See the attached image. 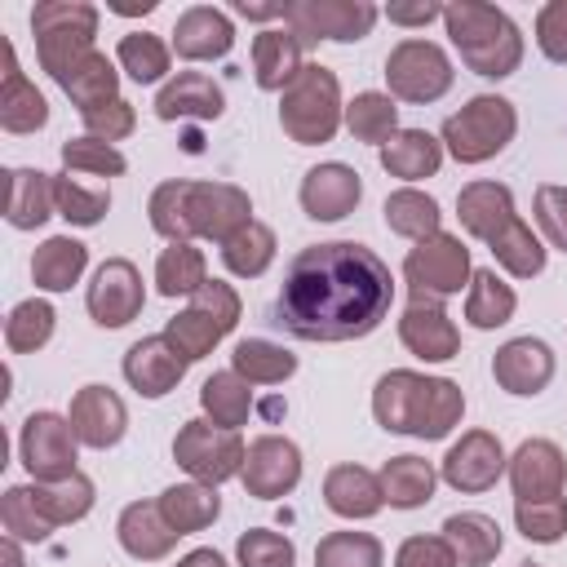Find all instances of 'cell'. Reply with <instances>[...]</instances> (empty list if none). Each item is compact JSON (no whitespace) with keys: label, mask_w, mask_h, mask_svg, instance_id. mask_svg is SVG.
Here are the masks:
<instances>
[{"label":"cell","mask_w":567,"mask_h":567,"mask_svg":"<svg viewBox=\"0 0 567 567\" xmlns=\"http://www.w3.org/2000/svg\"><path fill=\"white\" fill-rule=\"evenodd\" d=\"M394 306L390 266L354 239L301 248L279 284L275 323L297 341H359L385 323Z\"/></svg>","instance_id":"cell-1"},{"label":"cell","mask_w":567,"mask_h":567,"mask_svg":"<svg viewBox=\"0 0 567 567\" xmlns=\"http://www.w3.org/2000/svg\"><path fill=\"white\" fill-rule=\"evenodd\" d=\"M372 416L385 434L447 439L465 416V394L452 377H425L412 368H390L372 385Z\"/></svg>","instance_id":"cell-2"},{"label":"cell","mask_w":567,"mask_h":567,"mask_svg":"<svg viewBox=\"0 0 567 567\" xmlns=\"http://www.w3.org/2000/svg\"><path fill=\"white\" fill-rule=\"evenodd\" d=\"M443 27L461 62L483 80H505L523 66V31L518 22L483 0H452L443 4Z\"/></svg>","instance_id":"cell-3"},{"label":"cell","mask_w":567,"mask_h":567,"mask_svg":"<svg viewBox=\"0 0 567 567\" xmlns=\"http://www.w3.org/2000/svg\"><path fill=\"white\" fill-rule=\"evenodd\" d=\"M346 124V102H341V80L323 62H306L301 75L279 93V128L297 146H323L337 137Z\"/></svg>","instance_id":"cell-4"},{"label":"cell","mask_w":567,"mask_h":567,"mask_svg":"<svg viewBox=\"0 0 567 567\" xmlns=\"http://www.w3.org/2000/svg\"><path fill=\"white\" fill-rule=\"evenodd\" d=\"M102 9L89 0H40L31 9V35H35V58L40 71H49L62 89V80L93 53Z\"/></svg>","instance_id":"cell-5"},{"label":"cell","mask_w":567,"mask_h":567,"mask_svg":"<svg viewBox=\"0 0 567 567\" xmlns=\"http://www.w3.org/2000/svg\"><path fill=\"white\" fill-rule=\"evenodd\" d=\"M518 133V111L501 93H474L461 111H452L439 128L443 151L456 164H487L496 159Z\"/></svg>","instance_id":"cell-6"},{"label":"cell","mask_w":567,"mask_h":567,"mask_svg":"<svg viewBox=\"0 0 567 567\" xmlns=\"http://www.w3.org/2000/svg\"><path fill=\"white\" fill-rule=\"evenodd\" d=\"M239 310H244V306H239V292H235L226 279H208V284L190 297V306L177 310V315L164 323V337H168V346H173L186 363H195V359L213 354V350L221 346V337L235 332Z\"/></svg>","instance_id":"cell-7"},{"label":"cell","mask_w":567,"mask_h":567,"mask_svg":"<svg viewBox=\"0 0 567 567\" xmlns=\"http://www.w3.org/2000/svg\"><path fill=\"white\" fill-rule=\"evenodd\" d=\"M470 275H474L470 248L461 244V235H447V230L412 244L403 257V284H408L412 301L443 306L447 297H461V288H470Z\"/></svg>","instance_id":"cell-8"},{"label":"cell","mask_w":567,"mask_h":567,"mask_svg":"<svg viewBox=\"0 0 567 567\" xmlns=\"http://www.w3.org/2000/svg\"><path fill=\"white\" fill-rule=\"evenodd\" d=\"M244 456H248V443L239 439V430H221L208 416H190L173 434V461L195 483H208V487H221V483L239 478Z\"/></svg>","instance_id":"cell-9"},{"label":"cell","mask_w":567,"mask_h":567,"mask_svg":"<svg viewBox=\"0 0 567 567\" xmlns=\"http://www.w3.org/2000/svg\"><path fill=\"white\" fill-rule=\"evenodd\" d=\"M456 71L443 44L408 35L385 53V84L394 102H412V106H430L452 89Z\"/></svg>","instance_id":"cell-10"},{"label":"cell","mask_w":567,"mask_h":567,"mask_svg":"<svg viewBox=\"0 0 567 567\" xmlns=\"http://www.w3.org/2000/svg\"><path fill=\"white\" fill-rule=\"evenodd\" d=\"M18 461L27 465L31 483H62L75 474V461H80V439H75V425L71 416L62 412H31L18 430Z\"/></svg>","instance_id":"cell-11"},{"label":"cell","mask_w":567,"mask_h":567,"mask_svg":"<svg viewBox=\"0 0 567 567\" xmlns=\"http://www.w3.org/2000/svg\"><path fill=\"white\" fill-rule=\"evenodd\" d=\"M381 9L372 0H284V27L306 44L332 40V44H354L372 35Z\"/></svg>","instance_id":"cell-12"},{"label":"cell","mask_w":567,"mask_h":567,"mask_svg":"<svg viewBox=\"0 0 567 567\" xmlns=\"http://www.w3.org/2000/svg\"><path fill=\"white\" fill-rule=\"evenodd\" d=\"M252 221V199L235 182H190L186 186V226L190 239L226 244Z\"/></svg>","instance_id":"cell-13"},{"label":"cell","mask_w":567,"mask_h":567,"mask_svg":"<svg viewBox=\"0 0 567 567\" xmlns=\"http://www.w3.org/2000/svg\"><path fill=\"white\" fill-rule=\"evenodd\" d=\"M84 306H89V319L97 328H124V323H133L142 315V306H146L142 270L128 257H106L93 270V279H89Z\"/></svg>","instance_id":"cell-14"},{"label":"cell","mask_w":567,"mask_h":567,"mask_svg":"<svg viewBox=\"0 0 567 567\" xmlns=\"http://www.w3.org/2000/svg\"><path fill=\"white\" fill-rule=\"evenodd\" d=\"M505 465H509V456L492 430H465L439 461V478L461 496H478L501 483Z\"/></svg>","instance_id":"cell-15"},{"label":"cell","mask_w":567,"mask_h":567,"mask_svg":"<svg viewBox=\"0 0 567 567\" xmlns=\"http://www.w3.org/2000/svg\"><path fill=\"white\" fill-rule=\"evenodd\" d=\"M244 492L252 501H279V496H292L297 483H301V447L284 434H257L248 443V456H244V474H239Z\"/></svg>","instance_id":"cell-16"},{"label":"cell","mask_w":567,"mask_h":567,"mask_svg":"<svg viewBox=\"0 0 567 567\" xmlns=\"http://www.w3.org/2000/svg\"><path fill=\"white\" fill-rule=\"evenodd\" d=\"M514 501H554L567 492V456L554 439H523L505 465Z\"/></svg>","instance_id":"cell-17"},{"label":"cell","mask_w":567,"mask_h":567,"mask_svg":"<svg viewBox=\"0 0 567 567\" xmlns=\"http://www.w3.org/2000/svg\"><path fill=\"white\" fill-rule=\"evenodd\" d=\"M297 199H301V213L310 221H341V217H350L359 208L363 177H359V168H350L341 159H328V164L306 168Z\"/></svg>","instance_id":"cell-18"},{"label":"cell","mask_w":567,"mask_h":567,"mask_svg":"<svg viewBox=\"0 0 567 567\" xmlns=\"http://www.w3.org/2000/svg\"><path fill=\"white\" fill-rule=\"evenodd\" d=\"M558 372V359L549 350V341L540 337H509L496 354H492V377L505 394L514 399H532L540 394Z\"/></svg>","instance_id":"cell-19"},{"label":"cell","mask_w":567,"mask_h":567,"mask_svg":"<svg viewBox=\"0 0 567 567\" xmlns=\"http://www.w3.org/2000/svg\"><path fill=\"white\" fill-rule=\"evenodd\" d=\"M168 44L182 62H217L235 49V22L217 4H190L177 13Z\"/></svg>","instance_id":"cell-20"},{"label":"cell","mask_w":567,"mask_h":567,"mask_svg":"<svg viewBox=\"0 0 567 567\" xmlns=\"http://www.w3.org/2000/svg\"><path fill=\"white\" fill-rule=\"evenodd\" d=\"M71 425H75V439L84 443V447H93V452H106V447H115L120 439H124V430H128V408H124V399L111 390V385H80L75 394H71Z\"/></svg>","instance_id":"cell-21"},{"label":"cell","mask_w":567,"mask_h":567,"mask_svg":"<svg viewBox=\"0 0 567 567\" xmlns=\"http://www.w3.org/2000/svg\"><path fill=\"white\" fill-rule=\"evenodd\" d=\"M399 341L421 363H447L461 354V328L439 301H408L399 315Z\"/></svg>","instance_id":"cell-22"},{"label":"cell","mask_w":567,"mask_h":567,"mask_svg":"<svg viewBox=\"0 0 567 567\" xmlns=\"http://www.w3.org/2000/svg\"><path fill=\"white\" fill-rule=\"evenodd\" d=\"M124 381L142 394V399H164V394H173L177 385H182V377H186V359L168 346V337L164 332H155V337H142V341H133L128 350H124Z\"/></svg>","instance_id":"cell-23"},{"label":"cell","mask_w":567,"mask_h":567,"mask_svg":"<svg viewBox=\"0 0 567 567\" xmlns=\"http://www.w3.org/2000/svg\"><path fill=\"white\" fill-rule=\"evenodd\" d=\"M221 111H226V93L204 71H177L155 93V115L164 124H177V120H221Z\"/></svg>","instance_id":"cell-24"},{"label":"cell","mask_w":567,"mask_h":567,"mask_svg":"<svg viewBox=\"0 0 567 567\" xmlns=\"http://www.w3.org/2000/svg\"><path fill=\"white\" fill-rule=\"evenodd\" d=\"M456 217H461V230L470 239H483L492 244L518 213H514V190L505 182H465L456 190Z\"/></svg>","instance_id":"cell-25"},{"label":"cell","mask_w":567,"mask_h":567,"mask_svg":"<svg viewBox=\"0 0 567 567\" xmlns=\"http://www.w3.org/2000/svg\"><path fill=\"white\" fill-rule=\"evenodd\" d=\"M323 505L337 514V518H350V523H363L372 514L385 509V496H381V478L359 465V461H341L323 474Z\"/></svg>","instance_id":"cell-26"},{"label":"cell","mask_w":567,"mask_h":567,"mask_svg":"<svg viewBox=\"0 0 567 567\" xmlns=\"http://www.w3.org/2000/svg\"><path fill=\"white\" fill-rule=\"evenodd\" d=\"M115 540H120V549H124L128 558H137V563H159V558H168V554L177 549L182 536L164 523V514H159L155 501H133V505H124L120 518H115Z\"/></svg>","instance_id":"cell-27"},{"label":"cell","mask_w":567,"mask_h":567,"mask_svg":"<svg viewBox=\"0 0 567 567\" xmlns=\"http://www.w3.org/2000/svg\"><path fill=\"white\" fill-rule=\"evenodd\" d=\"M301 40L288 27H266L252 35V80L261 93H284L301 75Z\"/></svg>","instance_id":"cell-28"},{"label":"cell","mask_w":567,"mask_h":567,"mask_svg":"<svg viewBox=\"0 0 567 567\" xmlns=\"http://www.w3.org/2000/svg\"><path fill=\"white\" fill-rule=\"evenodd\" d=\"M4 221L13 230H40L58 204H53V173L44 168H4Z\"/></svg>","instance_id":"cell-29"},{"label":"cell","mask_w":567,"mask_h":567,"mask_svg":"<svg viewBox=\"0 0 567 567\" xmlns=\"http://www.w3.org/2000/svg\"><path fill=\"white\" fill-rule=\"evenodd\" d=\"M443 540L456 549V563L461 567H492L496 554L505 549V532L492 514L483 509H461V514H447L443 518Z\"/></svg>","instance_id":"cell-30"},{"label":"cell","mask_w":567,"mask_h":567,"mask_svg":"<svg viewBox=\"0 0 567 567\" xmlns=\"http://www.w3.org/2000/svg\"><path fill=\"white\" fill-rule=\"evenodd\" d=\"M155 505H159L164 523H168L177 536H195V532H204V527H213V523L221 518V492L208 487V483H195V478L164 487V492L155 496Z\"/></svg>","instance_id":"cell-31"},{"label":"cell","mask_w":567,"mask_h":567,"mask_svg":"<svg viewBox=\"0 0 567 567\" xmlns=\"http://www.w3.org/2000/svg\"><path fill=\"white\" fill-rule=\"evenodd\" d=\"M49 124V102L44 93L27 80V71L18 66V53L9 49V66H4V84H0V128L22 137Z\"/></svg>","instance_id":"cell-32"},{"label":"cell","mask_w":567,"mask_h":567,"mask_svg":"<svg viewBox=\"0 0 567 567\" xmlns=\"http://www.w3.org/2000/svg\"><path fill=\"white\" fill-rule=\"evenodd\" d=\"M377 159H381V168H385L390 177H399V182L412 186V182L439 173V164H443V142H439L434 133H425V128H399V133L377 151Z\"/></svg>","instance_id":"cell-33"},{"label":"cell","mask_w":567,"mask_h":567,"mask_svg":"<svg viewBox=\"0 0 567 567\" xmlns=\"http://www.w3.org/2000/svg\"><path fill=\"white\" fill-rule=\"evenodd\" d=\"M377 478H381V496H385L390 509H421V505L434 501V487H439V470L425 456H412V452L390 456Z\"/></svg>","instance_id":"cell-34"},{"label":"cell","mask_w":567,"mask_h":567,"mask_svg":"<svg viewBox=\"0 0 567 567\" xmlns=\"http://www.w3.org/2000/svg\"><path fill=\"white\" fill-rule=\"evenodd\" d=\"M84 266H89V244H80L71 235H49L31 252V284L40 292H66L71 284H80Z\"/></svg>","instance_id":"cell-35"},{"label":"cell","mask_w":567,"mask_h":567,"mask_svg":"<svg viewBox=\"0 0 567 567\" xmlns=\"http://www.w3.org/2000/svg\"><path fill=\"white\" fill-rule=\"evenodd\" d=\"M518 310V292L496 275V270H474L470 275V288H465V323L478 328V332H492V328H505Z\"/></svg>","instance_id":"cell-36"},{"label":"cell","mask_w":567,"mask_h":567,"mask_svg":"<svg viewBox=\"0 0 567 567\" xmlns=\"http://www.w3.org/2000/svg\"><path fill=\"white\" fill-rule=\"evenodd\" d=\"M230 372H239L248 385H284L297 372V354L270 337H244L230 350Z\"/></svg>","instance_id":"cell-37"},{"label":"cell","mask_w":567,"mask_h":567,"mask_svg":"<svg viewBox=\"0 0 567 567\" xmlns=\"http://www.w3.org/2000/svg\"><path fill=\"white\" fill-rule=\"evenodd\" d=\"M381 213H385L390 235L412 239V244H421V239H430V235H439V230H443L439 199H434V195H425V190H416V186H399V190H390Z\"/></svg>","instance_id":"cell-38"},{"label":"cell","mask_w":567,"mask_h":567,"mask_svg":"<svg viewBox=\"0 0 567 567\" xmlns=\"http://www.w3.org/2000/svg\"><path fill=\"white\" fill-rule=\"evenodd\" d=\"M492 257H496V266L509 275V279H536L540 270H545V261H549V248H545V239L523 221V217H514L492 244Z\"/></svg>","instance_id":"cell-39"},{"label":"cell","mask_w":567,"mask_h":567,"mask_svg":"<svg viewBox=\"0 0 567 567\" xmlns=\"http://www.w3.org/2000/svg\"><path fill=\"white\" fill-rule=\"evenodd\" d=\"M346 128L354 142H368V146H385L394 133H399V102L390 93H377V89H363L346 102Z\"/></svg>","instance_id":"cell-40"},{"label":"cell","mask_w":567,"mask_h":567,"mask_svg":"<svg viewBox=\"0 0 567 567\" xmlns=\"http://www.w3.org/2000/svg\"><path fill=\"white\" fill-rule=\"evenodd\" d=\"M275 252H279L275 230H270L266 221H257V217H252L239 235H230V239L221 244V266H226L235 279H261V275L270 270Z\"/></svg>","instance_id":"cell-41"},{"label":"cell","mask_w":567,"mask_h":567,"mask_svg":"<svg viewBox=\"0 0 567 567\" xmlns=\"http://www.w3.org/2000/svg\"><path fill=\"white\" fill-rule=\"evenodd\" d=\"M199 408H204V416L213 421V425H221V430H239V425H248V412H252V390H248V381L239 377V372H213L204 385H199Z\"/></svg>","instance_id":"cell-42"},{"label":"cell","mask_w":567,"mask_h":567,"mask_svg":"<svg viewBox=\"0 0 567 567\" xmlns=\"http://www.w3.org/2000/svg\"><path fill=\"white\" fill-rule=\"evenodd\" d=\"M115 66L137 84H159L173 66V44L159 40L155 31H128L115 44Z\"/></svg>","instance_id":"cell-43"},{"label":"cell","mask_w":567,"mask_h":567,"mask_svg":"<svg viewBox=\"0 0 567 567\" xmlns=\"http://www.w3.org/2000/svg\"><path fill=\"white\" fill-rule=\"evenodd\" d=\"M208 284V261L195 244H168L155 257V292L159 297H195Z\"/></svg>","instance_id":"cell-44"},{"label":"cell","mask_w":567,"mask_h":567,"mask_svg":"<svg viewBox=\"0 0 567 567\" xmlns=\"http://www.w3.org/2000/svg\"><path fill=\"white\" fill-rule=\"evenodd\" d=\"M35 487V505L44 509V518L53 523V527H66V523H80L89 509H93V501H97V487H93V478L89 474H71V478H62V483H31Z\"/></svg>","instance_id":"cell-45"},{"label":"cell","mask_w":567,"mask_h":567,"mask_svg":"<svg viewBox=\"0 0 567 567\" xmlns=\"http://www.w3.org/2000/svg\"><path fill=\"white\" fill-rule=\"evenodd\" d=\"M62 93H66L80 111L102 106V102H115V97H120V66H115L106 53L93 49V53L62 80Z\"/></svg>","instance_id":"cell-46"},{"label":"cell","mask_w":567,"mask_h":567,"mask_svg":"<svg viewBox=\"0 0 567 567\" xmlns=\"http://www.w3.org/2000/svg\"><path fill=\"white\" fill-rule=\"evenodd\" d=\"M0 527H4V536L22 540V545H40V540H49L58 532L44 518V509L35 505V487L31 483L4 487V496H0Z\"/></svg>","instance_id":"cell-47"},{"label":"cell","mask_w":567,"mask_h":567,"mask_svg":"<svg viewBox=\"0 0 567 567\" xmlns=\"http://www.w3.org/2000/svg\"><path fill=\"white\" fill-rule=\"evenodd\" d=\"M53 323H58L53 306L44 297H27L4 319V346L13 354H35V350H44L53 341Z\"/></svg>","instance_id":"cell-48"},{"label":"cell","mask_w":567,"mask_h":567,"mask_svg":"<svg viewBox=\"0 0 567 567\" xmlns=\"http://www.w3.org/2000/svg\"><path fill=\"white\" fill-rule=\"evenodd\" d=\"M315 567H385V545L372 532H328L315 545Z\"/></svg>","instance_id":"cell-49"},{"label":"cell","mask_w":567,"mask_h":567,"mask_svg":"<svg viewBox=\"0 0 567 567\" xmlns=\"http://www.w3.org/2000/svg\"><path fill=\"white\" fill-rule=\"evenodd\" d=\"M186 177H168L151 190L146 199V217H151V230L168 244H190V226H186Z\"/></svg>","instance_id":"cell-50"},{"label":"cell","mask_w":567,"mask_h":567,"mask_svg":"<svg viewBox=\"0 0 567 567\" xmlns=\"http://www.w3.org/2000/svg\"><path fill=\"white\" fill-rule=\"evenodd\" d=\"M514 527L532 545H558L567 536V496H554V501H514Z\"/></svg>","instance_id":"cell-51"},{"label":"cell","mask_w":567,"mask_h":567,"mask_svg":"<svg viewBox=\"0 0 567 567\" xmlns=\"http://www.w3.org/2000/svg\"><path fill=\"white\" fill-rule=\"evenodd\" d=\"M53 204L58 217L71 226H97L111 208V190H89L80 182H71V173H53Z\"/></svg>","instance_id":"cell-52"},{"label":"cell","mask_w":567,"mask_h":567,"mask_svg":"<svg viewBox=\"0 0 567 567\" xmlns=\"http://www.w3.org/2000/svg\"><path fill=\"white\" fill-rule=\"evenodd\" d=\"M62 168L66 173H89V177H120L128 168V159L111 146V142H97V137H66L62 142Z\"/></svg>","instance_id":"cell-53"},{"label":"cell","mask_w":567,"mask_h":567,"mask_svg":"<svg viewBox=\"0 0 567 567\" xmlns=\"http://www.w3.org/2000/svg\"><path fill=\"white\" fill-rule=\"evenodd\" d=\"M292 563H297V545L284 532L248 527L235 540V567H292Z\"/></svg>","instance_id":"cell-54"},{"label":"cell","mask_w":567,"mask_h":567,"mask_svg":"<svg viewBox=\"0 0 567 567\" xmlns=\"http://www.w3.org/2000/svg\"><path fill=\"white\" fill-rule=\"evenodd\" d=\"M532 213H536V226H540L545 244L558 248V252H567V186H558V182L536 186Z\"/></svg>","instance_id":"cell-55"},{"label":"cell","mask_w":567,"mask_h":567,"mask_svg":"<svg viewBox=\"0 0 567 567\" xmlns=\"http://www.w3.org/2000/svg\"><path fill=\"white\" fill-rule=\"evenodd\" d=\"M80 120H84V133L89 137H97V142H124L133 128H137V111H133V102H124V97H115V102H102V106H89V111H80Z\"/></svg>","instance_id":"cell-56"},{"label":"cell","mask_w":567,"mask_h":567,"mask_svg":"<svg viewBox=\"0 0 567 567\" xmlns=\"http://www.w3.org/2000/svg\"><path fill=\"white\" fill-rule=\"evenodd\" d=\"M536 49L549 62L567 66V0H549L536 9Z\"/></svg>","instance_id":"cell-57"},{"label":"cell","mask_w":567,"mask_h":567,"mask_svg":"<svg viewBox=\"0 0 567 567\" xmlns=\"http://www.w3.org/2000/svg\"><path fill=\"white\" fill-rule=\"evenodd\" d=\"M394 567H461V563H456V549L439 532V536H408L394 549Z\"/></svg>","instance_id":"cell-58"},{"label":"cell","mask_w":567,"mask_h":567,"mask_svg":"<svg viewBox=\"0 0 567 567\" xmlns=\"http://www.w3.org/2000/svg\"><path fill=\"white\" fill-rule=\"evenodd\" d=\"M385 18L394 27H430L434 18H443V4L434 0H416V4H385Z\"/></svg>","instance_id":"cell-59"},{"label":"cell","mask_w":567,"mask_h":567,"mask_svg":"<svg viewBox=\"0 0 567 567\" xmlns=\"http://www.w3.org/2000/svg\"><path fill=\"white\" fill-rule=\"evenodd\" d=\"M173 567H230L217 549H208V545H199V549H190V554H182Z\"/></svg>","instance_id":"cell-60"},{"label":"cell","mask_w":567,"mask_h":567,"mask_svg":"<svg viewBox=\"0 0 567 567\" xmlns=\"http://www.w3.org/2000/svg\"><path fill=\"white\" fill-rule=\"evenodd\" d=\"M239 18H252V22H266V18H284V4H252V0H235L230 4Z\"/></svg>","instance_id":"cell-61"},{"label":"cell","mask_w":567,"mask_h":567,"mask_svg":"<svg viewBox=\"0 0 567 567\" xmlns=\"http://www.w3.org/2000/svg\"><path fill=\"white\" fill-rule=\"evenodd\" d=\"M0 567H27V558H22V540L0 536Z\"/></svg>","instance_id":"cell-62"},{"label":"cell","mask_w":567,"mask_h":567,"mask_svg":"<svg viewBox=\"0 0 567 567\" xmlns=\"http://www.w3.org/2000/svg\"><path fill=\"white\" fill-rule=\"evenodd\" d=\"M106 9H111V13H120V18H137V13H151V9H155V0H142V4H128V0H106Z\"/></svg>","instance_id":"cell-63"},{"label":"cell","mask_w":567,"mask_h":567,"mask_svg":"<svg viewBox=\"0 0 567 567\" xmlns=\"http://www.w3.org/2000/svg\"><path fill=\"white\" fill-rule=\"evenodd\" d=\"M518 567H540V563H518Z\"/></svg>","instance_id":"cell-64"}]
</instances>
